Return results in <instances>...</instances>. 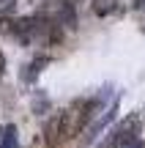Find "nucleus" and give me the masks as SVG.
I'll return each instance as SVG.
<instances>
[{
    "label": "nucleus",
    "mask_w": 145,
    "mask_h": 148,
    "mask_svg": "<svg viewBox=\"0 0 145 148\" xmlns=\"http://www.w3.org/2000/svg\"><path fill=\"white\" fill-rule=\"evenodd\" d=\"M14 5H16V0H0V16H3V14H11Z\"/></svg>",
    "instance_id": "nucleus-5"
},
{
    "label": "nucleus",
    "mask_w": 145,
    "mask_h": 148,
    "mask_svg": "<svg viewBox=\"0 0 145 148\" xmlns=\"http://www.w3.org/2000/svg\"><path fill=\"white\" fill-rule=\"evenodd\" d=\"M5 74V58H3V52H0V77Z\"/></svg>",
    "instance_id": "nucleus-6"
},
{
    "label": "nucleus",
    "mask_w": 145,
    "mask_h": 148,
    "mask_svg": "<svg viewBox=\"0 0 145 148\" xmlns=\"http://www.w3.org/2000/svg\"><path fill=\"white\" fill-rule=\"evenodd\" d=\"M0 148H3V126H0Z\"/></svg>",
    "instance_id": "nucleus-7"
},
{
    "label": "nucleus",
    "mask_w": 145,
    "mask_h": 148,
    "mask_svg": "<svg viewBox=\"0 0 145 148\" xmlns=\"http://www.w3.org/2000/svg\"><path fill=\"white\" fill-rule=\"evenodd\" d=\"M49 63V58H38V60H33L30 66H27V74H25V79H33L38 71H41V66H47Z\"/></svg>",
    "instance_id": "nucleus-3"
},
{
    "label": "nucleus",
    "mask_w": 145,
    "mask_h": 148,
    "mask_svg": "<svg viewBox=\"0 0 145 148\" xmlns=\"http://www.w3.org/2000/svg\"><path fill=\"white\" fill-rule=\"evenodd\" d=\"M3 148H19V140H16V126H14V123L3 126Z\"/></svg>",
    "instance_id": "nucleus-2"
},
{
    "label": "nucleus",
    "mask_w": 145,
    "mask_h": 148,
    "mask_svg": "<svg viewBox=\"0 0 145 148\" xmlns=\"http://www.w3.org/2000/svg\"><path fill=\"white\" fill-rule=\"evenodd\" d=\"M96 110H99V99H80V101H74V104H69L63 112H58V115L47 123V132H44L47 134V145L49 148L66 145L71 137H77L82 129H88V123L93 121Z\"/></svg>",
    "instance_id": "nucleus-1"
},
{
    "label": "nucleus",
    "mask_w": 145,
    "mask_h": 148,
    "mask_svg": "<svg viewBox=\"0 0 145 148\" xmlns=\"http://www.w3.org/2000/svg\"><path fill=\"white\" fill-rule=\"evenodd\" d=\"M96 148H118V143H115V132H110V134H107V137H104Z\"/></svg>",
    "instance_id": "nucleus-4"
}]
</instances>
